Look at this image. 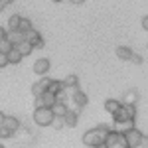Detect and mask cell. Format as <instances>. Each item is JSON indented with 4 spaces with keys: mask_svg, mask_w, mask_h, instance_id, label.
<instances>
[{
    "mask_svg": "<svg viewBox=\"0 0 148 148\" xmlns=\"http://www.w3.org/2000/svg\"><path fill=\"white\" fill-rule=\"evenodd\" d=\"M109 130H111V126H97V128H91L89 132H85L83 134V144L85 146H105V140H107V134H109Z\"/></svg>",
    "mask_w": 148,
    "mask_h": 148,
    "instance_id": "obj_1",
    "label": "cell"
},
{
    "mask_svg": "<svg viewBox=\"0 0 148 148\" xmlns=\"http://www.w3.org/2000/svg\"><path fill=\"white\" fill-rule=\"evenodd\" d=\"M56 114L51 111V107H36L34 111V123L38 126H49L53 123Z\"/></svg>",
    "mask_w": 148,
    "mask_h": 148,
    "instance_id": "obj_2",
    "label": "cell"
},
{
    "mask_svg": "<svg viewBox=\"0 0 148 148\" xmlns=\"http://www.w3.org/2000/svg\"><path fill=\"white\" fill-rule=\"evenodd\" d=\"M105 148H128L125 132L123 130H109L107 140H105Z\"/></svg>",
    "mask_w": 148,
    "mask_h": 148,
    "instance_id": "obj_3",
    "label": "cell"
},
{
    "mask_svg": "<svg viewBox=\"0 0 148 148\" xmlns=\"http://www.w3.org/2000/svg\"><path fill=\"white\" fill-rule=\"evenodd\" d=\"M114 123H126V121H134L136 119V109L134 105H121V109L113 113Z\"/></svg>",
    "mask_w": 148,
    "mask_h": 148,
    "instance_id": "obj_4",
    "label": "cell"
},
{
    "mask_svg": "<svg viewBox=\"0 0 148 148\" xmlns=\"http://www.w3.org/2000/svg\"><path fill=\"white\" fill-rule=\"evenodd\" d=\"M116 57H119V59H125V61H132V63H136V65L142 63V57L138 56V53H134L130 47H126V46L116 47Z\"/></svg>",
    "mask_w": 148,
    "mask_h": 148,
    "instance_id": "obj_5",
    "label": "cell"
},
{
    "mask_svg": "<svg viewBox=\"0 0 148 148\" xmlns=\"http://www.w3.org/2000/svg\"><path fill=\"white\" fill-rule=\"evenodd\" d=\"M125 136H126V142H128V148H138L140 138H142V132L132 126V128H126L125 130Z\"/></svg>",
    "mask_w": 148,
    "mask_h": 148,
    "instance_id": "obj_6",
    "label": "cell"
},
{
    "mask_svg": "<svg viewBox=\"0 0 148 148\" xmlns=\"http://www.w3.org/2000/svg\"><path fill=\"white\" fill-rule=\"evenodd\" d=\"M56 101H57V95L46 91V93H42V95L36 97L34 105H36V107H53V103H56Z\"/></svg>",
    "mask_w": 148,
    "mask_h": 148,
    "instance_id": "obj_7",
    "label": "cell"
},
{
    "mask_svg": "<svg viewBox=\"0 0 148 148\" xmlns=\"http://www.w3.org/2000/svg\"><path fill=\"white\" fill-rule=\"evenodd\" d=\"M26 40H28V42L32 44V47H34V49H42V47H44V38L38 34L34 28L26 32Z\"/></svg>",
    "mask_w": 148,
    "mask_h": 148,
    "instance_id": "obj_8",
    "label": "cell"
},
{
    "mask_svg": "<svg viewBox=\"0 0 148 148\" xmlns=\"http://www.w3.org/2000/svg\"><path fill=\"white\" fill-rule=\"evenodd\" d=\"M49 83H51V79H49V77H44V79L36 81L34 85H32V95H34V97H38V95L46 93L47 89H49Z\"/></svg>",
    "mask_w": 148,
    "mask_h": 148,
    "instance_id": "obj_9",
    "label": "cell"
},
{
    "mask_svg": "<svg viewBox=\"0 0 148 148\" xmlns=\"http://www.w3.org/2000/svg\"><path fill=\"white\" fill-rule=\"evenodd\" d=\"M49 65H51L49 59L47 57H42V59H38L34 63V73L36 75H46L47 71H49Z\"/></svg>",
    "mask_w": 148,
    "mask_h": 148,
    "instance_id": "obj_10",
    "label": "cell"
},
{
    "mask_svg": "<svg viewBox=\"0 0 148 148\" xmlns=\"http://www.w3.org/2000/svg\"><path fill=\"white\" fill-rule=\"evenodd\" d=\"M71 101L75 103L77 109H83V107L87 105V95H85L83 91H79V89H75V93L71 95Z\"/></svg>",
    "mask_w": 148,
    "mask_h": 148,
    "instance_id": "obj_11",
    "label": "cell"
},
{
    "mask_svg": "<svg viewBox=\"0 0 148 148\" xmlns=\"http://www.w3.org/2000/svg\"><path fill=\"white\" fill-rule=\"evenodd\" d=\"M136 101H138V91H136V89L126 91L125 95H123V99H121L123 105H136Z\"/></svg>",
    "mask_w": 148,
    "mask_h": 148,
    "instance_id": "obj_12",
    "label": "cell"
},
{
    "mask_svg": "<svg viewBox=\"0 0 148 148\" xmlns=\"http://www.w3.org/2000/svg\"><path fill=\"white\" fill-rule=\"evenodd\" d=\"M8 40H10L14 46H18L20 42H24V40H26V34H24V32H20V30H8Z\"/></svg>",
    "mask_w": 148,
    "mask_h": 148,
    "instance_id": "obj_13",
    "label": "cell"
},
{
    "mask_svg": "<svg viewBox=\"0 0 148 148\" xmlns=\"http://www.w3.org/2000/svg\"><path fill=\"white\" fill-rule=\"evenodd\" d=\"M2 125L6 126V128H10L12 132H16V130H18V128H20V121H18V119H16V116H4V121H2Z\"/></svg>",
    "mask_w": 148,
    "mask_h": 148,
    "instance_id": "obj_14",
    "label": "cell"
},
{
    "mask_svg": "<svg viewBox=\"0 0 148 148\" xmlns=\"http://www.w3.org/2000/svg\"><path fill=\"white\" fill-rule=\"evenodd\" d=\"M51 111H53L56 116H65L69 109H67V105H65L63 101H56V103H53V107H51Z\"/></svg>",
    "mask_w": 148,
    "mask_h": 148,
    "instance_id": "obj_15",
    "label": "cell"
},
{
    "mask_svg": "<svg viewBox=\"0 0 148 148\" xmlns=\"http://www.w3.org/2000/svg\"><path fill=\"white\" fill-rule=\"evenodd\" d=\"M121 105H123V103L116 101V99H107V101H105V111L113 114V113H116V111L121 109Z\"/></svg>",
    "mask_w": 148,
    "mask_h": 148,
    "instance_id": "obj_16",
    "label": "cell"
},
{
    "mask_svg": "<svg viewBox=\"0 0 148 148\" xmlns=\"http://www.w3.org/2000/svg\"><path fill=\"white\" fill-rule=\"evenodd\" d=\"M6 56H8V61H10V63H20V61H22V53H20V49H18V47L14 46L10 49V51H8V53H6Z\"/></svg>",
    "mask_w": 148,
    "mask_h": 148,
    "instance_id": "obj_17",
    "label": "cell"
},
{
    "mask_svg": "<svg viewBox=\"0 0 148 148\" xmlns=\"http://www.w3.org/2000/svg\"><path fill=\"white\" fill-rule=\"evenodd\" d=\"M18 49H20V53H22L24 57L26 56H30V53H32V51H34V47H32V44H30V42H28V40H24V42H20V44H18Z\"/></svg>",
    "mask_w": 148,
    "mask_h": 148,
    "instance_id": "obj_18",
    "label": "cell"
},
{
    "mask_svg": "<svg viewBox=\"0 0 148 148\" xmlns=\"http://www.w3.org/2000/svg\"><path fill=\"white\" fill-rule=\"evenodd\" d=\"M63 121H65V126H75L77 125V111H67Z\"/></svg>",
    "mask_w": 148,
    "mask_h": 148,
    "instance_id": "obj_19",
    "label": "cell"
},
{
    "mask_svg": "<svg viewBox=\"0 0 148 148\" xmlns=\"http://www.w3.org/2000/svg\"><path fill=\"white\" fill-rule=\"evenodd\" d=\"M20 20H22V16H18V14L10 16V20H8V30H18V26H20Z\"/></svg>",
    "mask_w": 148,
    "mask_h": 148,
    "instance_id": "obj_20",
    "label": "cell"
},
{
    "mask_svg": "<svg viewBox=\"0 0 148 148\" xmlns=\"http://www.w3.org/2000/svg\"><path fill=\"white\" fill-rule=\"evenodd\" d=\"M49 93H53V95H57L59 91H63V83L61 81H53L51 79V83H49V89H47Z\"/></svg>",
    "mask_w": 148,
    "mask_h": 148,
    "instance_id": "obj_21",
    "label": "cell"
},
{
    "mask_svg": "<svg viewBox=\"0 0 148 148\" xmlns=\"http://www.w3.org/2000/svg\"><path fill=\"white\" fill-rule=\"evenodd\" d=\"M61 83H63V89H67V87H75V85H77V75H67Z\"/></svg>",
    "mask_w": 148,
    "mask_h": 148,
    "instance_id": "obj_22",
    "label": "cell"
},
{
    "mask_svg": "<svg viewBox=\"0 0 148 148\" xmlns=\"http://www.w3.org/2000/svg\"><path fill=\"white\" fill-rule=\"evenodd\" d=\"M12 47H14V44H12V42L8 40V38L0 40V51H6V53H8V51H10Z\"/></svg>",
    "mask_w": 148,
    "mask_h": 148,
    "instance_id": "obj_23",
    "label": "cell"
},
{
    "mask_svg": "<svg viewBox=\"0 0 148 148\" xmlns=\"http://www.w3.org/2000/svg\"><path fill=\"white\" fill-rule=\"evenodd\" d=\"M18 30L26 34L28 30H32V22H30V20H26V18H22V20H20V26H18Z\"/></svg>",
    "mask_w": 148,
    "mask_h": 148,
    "instance_id": "obj_24",
    "label": "cell"
},
{
    "mask_svg": "<svg viewBox=\"0 0 148 148\" xmlns=\"http://www.w3.org/2000/svg\"><path fill=\"white\" fill-rule=\"evenodd\" d=\"M10 136H14V132H12L10 128H6V126L0 123V140H2V138H10Z\"/></svg>",
    "mask_w": 148,
    "mask_h": 148,
    "instance_id": "obj_25",
    "label": "cell"
},
{
    "mask_svg": "<svg viewBox=\"0 0 148 148\" xmlns=\"http://www.w3.org/2000/svg\"><path fill=\"white\" fill-rule=\"evenodd\" d=\"M51 125L56 126V128H63V126H65V121H63V116H56Z\"/></svg>",
    "mask_w": 148,
    "mask_h": 148,
    "instance_id": "obj_26",
    "label": "cell"
},
{
    "mask_svg": "<svg viewBox=\"0 0 148 148\" xmlns=\"http://www.w3.org/2000/svg\"><path fill=\"white\" fill-rule=\"evenodd\" d=\"M10 61H8V56H6V51H0V67H6Z\"/></svg>",
    "mask_w": 148,
    "mask_h": 148,
    "instance_id": "obj_27",
    "label": "cell"
},
{
    "mask_svg": "<svg viewBox=\"0 0 148 148\" xmlns=\"http://www.w3.org/2000/svg\"><path fill=\"white\" fill-rule=\"evenodd\" d=\"M138 148H148V136H144V134H142V138H140V144H138Z\"/></svg>",
    "mask_w": 148,
    "mask_h": 148,
    "instance_id": "obj_28",
    "label": "cell"
},
{
    "mask_svg": "<svg viewBox=\"0 0 148 148\" xmlns=\"http://www.w3.org/2000/svg\"><path fill=\"white\" fill-rule=\"evenodd\" d=\"M4 38H8V32H6V28L0 26V40H4Z\"/></svg>",
    "mask_w": 148,
    "mask_h": 148,
    "instance_id": "obj_29",
    "label": "cell"
},
{
    "mask_svg": "<svg viewBox=\"0 0 148 148\" xmlns=\"http://www.w3.org/2000/svg\"><path fill=\"white\" fill-rule=\"evenodd\" d=\"M142 28L148 32V16H144V18H142Z\"/></svg>",
    "mask_w": 148,
    "mask_h": 148,
    "instance_id": "obj_30",
    "label": "cell"
},
{
    "mask_svg": "<svg viewBox=\"0 0 148 148\" xmlns=\"http://www.w3.org/2000/svg\"><path fill=\"white\" fill-rule=\"evenodd\" d=\"M69 2H71V4H83L85 0H69Z\"/></svg>",
    "mask_w": 148,
    "mask_h": 148,
    "instance_id": "obj_31",
    "label": "cell"
},
{
    "mask_svg": "<svg viewBox=\"0 0 148 148\" xmlns=\"http://www.w3.org/2000/svg\"><path fill=\"white\" fill-rule=\"evenodd\" d=\"M4 116H6V114H4V113H0V123L4 121Z\"/></svg>",
    "mask_w": 148,
    "mask_h": 148,
    "instance_id": "obj_32",
    "label": "cell"
},
{
    "mask_svg": "<svg viewBox=\"0 0 148 148\" xmlns=\"http://www.w3.org/2000/svg\"><path fill=\"white\" fill-rule=\"evenodd\" d=\"M53 2H61V0H53Z\"/></svg>",
    "mask_w": 148,
    "mask_h": 148,
    "instance_id": "obj_33",
    "label": "cell"
}]
</instances>
